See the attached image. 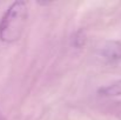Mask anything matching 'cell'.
I'll return each instance as SVG.
<instances>
[{
  "label": "cell",
  "mask_w": 121,
  "mask_h": 120,
  "mask_svg": "<svg viewBox=\"0 0 121 120\" xmlns=\"http://www.w3.org/2000/svg\"><path fill=\"white\" fill-rule=\"evenodd\" d=\"M102 57L109 61H118L121 59V44L120 42H108L102 48Z\"/></svg>",
  "instance_id": "7a4b0ae2"
},
{
  "label": "cell",
  "mask_w": 121,
  "mask_h": 120,
  "mask_svg": "<svg viewBox=\"0 0 121 120\" xmlns=\"http://www.w3.org/2000/svg\"><path fill=\"white\" fill-rule=\"evenodd\" d=\"M99 93L105 97H119L121 95V80H117L99 89Z\"/></svg>",
  "instance_id": "3957f363"
},
{
  "label": "cell",
  "mask_w": 121,
  "mask_h": 120,
  "mask_svg": "<svg viewBox=\"0 0 121 120\" xmlns=\"http://www.w3.org/2000/svg\"><path fill=\"white\" fill-rule=\"evenodd\" d=\"M28 18L25 1H14L8 6L0 19V40L7 44L15 42L22 37Z\"/></svg>",
  "instance_id": "6da1fadb"
},
{
  "label": "cell",
  "mask_w": 121,
  "mask_h": 120,
  "mask_svg": "<svg viewBox=\"0 0 121 120\" xmlns=\"http://www.w3.org/2000/svg\"><path fill=\"white\" fill-rule=\"evenodd\" d=\"M0 120H7L6 119V117L4 116V113H2L1 111H0Z\"/></svg>",
  "instance_id": "277c9868"
}]
</instances>
